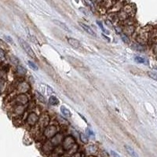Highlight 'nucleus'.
I'll return each instance as SVG.
<instances>
[{"instance_id":"1","label":"nucleus","mask_w":157,"mask_h":157,"mask_svg":"<svg viewBox=\"0 0 157 157\" xmlns=\"http://www.w3.org/2000/svg\"><path fill=\"white\" fill-rule=\"evenodd\" d=\"M18 42H19L20 45H21V48L24 50V52L30 57H32V59H35V60H36L37 58H36L35 54L34 53L32 48L30 46H29V44L26 41H24V39H22L21 38H18Z\"/></svg>"},{"instance_id":"2","label":"nucleus","mask_w":157,"mask_h":157,"mask_svg":"<svg viewBox=\"0 0 157 157\" xmlns=\"http://www.w3.org/2000/svg\"><path fill=\"white\" fill-rule=\"evenodd\" d=\"M75 145V139L72 135H68L65 137L62 142V149L64 150H69L73 148Z\"/></svg>"},{"instance_id":"3","label":"nucleus","mask_w":157,"mask_h":157,"mask_svg":"<svg viewBox=\"0 0 157 157\" xmlns=\"http://www.w3.org/2000/svg\"><path fill=\"white\" fill-rule=\"evenodd\" d=\"M57 133V128L54 125L46 126L43 130V135L47 139H51Z\"/></svg>"},{"instance_id":"4","label":"nucleus","mask_w":157,"mask_h":157,"mask_svg":"<svg viewBox=\"0 0 157 157\" xmlns=\"http://www.w3.org/2000/svg\"><path fill=\"white\" fill-rule=\"evenodd\" d=\"M39 117L35 112H31L29 113L27 118V123L30 126H35L38 123Z\"/></svg>"},{"instance_id":"5","label":"nucleus","mask_w":157,"mask_h":157,"mask_svg":"<svg viewBox=\"0 0 157 157\" xmlns=\"http://www.w3.org/2000/svg\"><path fill=\"white\" fill-rule=\"evenodd\" d=\"M64 135L63 134H61V133H57L52 138L50 139V144L54 146H58L60 145L61 142H63V140H64Z\"/></svg>"},{"instance_id":"6","label":"nucleus","mask_w":157,"mask_h":157,"mask_svg":"<svg viewBox=\"0 0 157 157\" xmlns=\"http://www.w3.org/2000/svg\"><path fill=\"white\" fill-rule=\"evenodd\" d=\"M66 59L69 61V63H71V64H72L73 66H75V68H86V66L84 65V64L80 61L78 60V59L73 57H70V56H67L66 57Z\"/></svg>"},{"instance_id":"7","label":"nucleus","mask_w":157,"mask_h":157,"mask_svg":"<svg viewBox=\"0 0 157 157\" xmlns=\"http://www.w3.org/2000/svg\"><path fill=\"white\" fill-rule=\"evenodd\" d=\"M50 123V116H49L48 114L43 113L41 117L39 118L38 120V125L40 128H46V126H48V124Z\"/></svg>"},{"instance_id":"8","label":"nucleus","mask_w":157,"mask_h":157,"mask_svg":"<svg viewBox=\"0 0 157 157\" xmlns=\"http://www.w3.org/2000/svg\"><path fill=\"white\" fill-rule=\"evenodd\" d=\"M16 101L20 104L21 105H24L25 104H27L28 102V97L26 94H19L17 97H16Z\"/></svg>"},{"instance_id":"9","label":"nucleus","mask_w":157,"mask_h":157,"mask_svg":"<svg viewBox=\"0 0 157 157\" xmlns=\"http://www.w3.org/2000/svg\"><path fill=\"white\" fill-rule=\"evenodd\" d=\"M30 89V86H29L28 83H25V82H22L18 85V90L19 92H21L22 94L26 93Z\"/></svg>"},{"instance_id":"10","label":"nucleus","mask_w":157,"mask_h":157,"mask_svg":"<svg viewBox=\"0 0 157 157\" xmlns=\"http://www.w3.org/2000/svg\"><path fill=\"white\" fill-rule=\"evenodd\" d=\"M68 43L71 46H72L75 49H78L81 46L80 42L78 40H77L76 38H68Z\"/></svg>"},{"instance_id":"11","label":"nucleus","mask_w":157,"mask_h":157,"mask_svg":"<svg viewBox=\"0 0 157 157\" xmlns=\"http://www.w3.org/2000/svg\"><path fill=\"white\" fill-rule=\"evenodd\" d=\"M123 32H124V34L126 35H130L134 32V27L132 25H126L123 28Z\"/></svg>"},{"instance_id":"12","label":"nucleus","mask_w":157,"mask_h":157,"mask_svg":"<svg viewBox=\"0 0 157 157\" xmlns=\"http://www.w3.org/2000/svg\"><path fill=\"white\" fill-rule=\"evenodd\" d=\"M80 26L83 28V30H84L86 33H88V34L90 35H92V36H96L95 32H94L88 25H86V24H83V23H81V22L80 23Z\"/></svg>"},{"instance_id":"13","label":"nucleus","mask_w":157,"mask_h":157,"mask_svg":"<svg viewBox=\"0 0 157 157\" xmlns=\"http://www.w3.org/2000/svg\"><path fill=\"white\" fill-rule=\"evenodd\" d=\"M53 22L54 23H55L58 27H60V28H61L63 30H64V31H67L68 32H71V29L68 28L64 23H63V22H61V21H57V20H54L53 21Z\"/></svg>"},{"instance_id":"14","label":"nucleus","mask_w":157,"mask_h":157,"mask_svg":"<svg viewBox=\"0 0 157 157\" xmlns=\"http://www.w3.org/2000/svg\"><path fill=\"white\" fill-rule=\"evenodd\" d=\"M125 149L127 152V153H128L130 155H131L132 157H139V155H137V153L134 151V149L132 148V147L126 145H125Z\"/></svg>"},{"instance_id":"15","label":"nucleus","mask_w":157,"mask_h":157,"mask_svg":"<svg viewBox=\"0 0 157 157\" xmlns=\"http://www.w3.org/2000/svg\"><path fill=\"white\" fill-rule=\"evenodd\" d=\"M132 48L134 49V50H137V51H140V52H143L145 50V47L144 45L142 44H140L138 43H134L132 44Z\"/></svg>"},{"instance_id":"16","label":"nucleus","mask_w":157,"mask_h":157,"mask_svg":"<svg viewBox=\"0 0 157 157\" xmlns=\"http://www.w3.org/2000/svg\"><path fill=\"white\" fill-rule=\"evenodd\" d=\"M60 110H61V112L63 114V115H64L65 117L67 118H70L72 116V113L71 112L69 111V109H67V108L64 105H61L60 107Z\"/></svg>"},{"instance_id":"17","label":"nucleus","mask_w":157,"mask_h":157,"mask_svg":"<svg viewBox=\"0 0 157 157\" xmlns=\"http://www.w3.org/2000/svg\"><path fill=\"white\" fill-rule=\"evenodd\" d=\"M17 73L19 75L24 76V75H26V73H27V70L25 69V68H24V67L21 66V65H18V66L17 67Z\"/></svg>"},{"instance_id":"18","label":"nucleus","mask_w":157,"mask_h":157,"mask_svg":"<svg viewBox=\"0 0 157 157\" xmlns=\"http://www.w3.org/2000/svg\"><path fill=\"white\" fill-rule=\"evenodd\" d=\"M35 97H36V99H37L38 101H40V102H42V103H44V104L46 103V98L44 97V96H43L40 93H38V91H35Z\"/></svg>"},{"instance_id":"19","label":"nucleus","mask_w":157,"mask_h":157,"mask_svg":"<svg viewBox=\"0 0 157 157\" xmlns=\"http://www.w3.org/2000/svg\"><path fill=\"white\" fill-rule=\"evenodd\" d=\"M134 61L137 63H139V64H148L149 61L146 60L145 58L144 57H138V56H137L134 57Z\"/></svg>"},{"instance_id":"20","label":"nucleus","mask_w":157,"mask_h":157,"mask_svg":"<svg viewBox=\"0 0 157 157\" xmlns=\"http://www.w3.org/2000/svg\"><path fill=\"white\" fill-rule=\"evenodd\" d=\"M49 103H50L51 105H57L59 104V100L55 97V96H50V98H49Z\"/></svg>"},{"instance_id":"21","label":"nucleus","mask_w":157,"mask_h":157,"mask_svg":"<svg viewBox=\"0 0 157 157\" xmlns=\"http://www.w3.org/2000/svg\"><path fill=\"white\" fill-rule=\"evenodd\" d=\"M80 141L83 143V144H87L88 141H89V139H88V137L84 134L83 133H80Z\"/></svg>"},{"instance_id":"22","label":"nucleus","mask_w":157,"mask_h":157,"mask_svg":"<svg viewBox=\"0 0 157 157\" xmlns=\"http://www.w3.org/2000/svg\"><path fill=\"white\" fill-rule=\"evenodd\" d=\"M120 37H121V39L123 40V42L125 43L126 44H130V39L128 35H126L123 33V34L120 35Z\"/></svg>"},{"instance_id":"23","label":"nucleus","mask_w":157,"mask_h":157,"mask_svg":"<svg viewBox=\"0 0 157 157\" xmlns=\"http://www.w3.org/2000/svg\"><path fill=\"white\" fill-rule=\"evenodd\" d=\"M15 112L18 115H21L24 112V108L23 107V105H18V106H17V108L15 109Z\"/></svg>"},{"instance_id":"24","label":"nucleus","mask_w":157,"mask_h":157,"mask_svg":"<svg viewBox=\"0 0 157 157\" xmlns=\"http://www.w3.org/2000/svg\"><path fill=\"white\" fill-rule=\"evenodd\" d=\"M87 150L89 151L90 153L94 154V153L97 152V147L96 145H90L89 147H88V148H87Z\"/></svg>"},{"instance_id":"25","label":"nucleus","mask_w":157,"mask_h":157,"mask_svg":"<svg viewBox=\"0 0 157 157\" xmlns=\"http://www.w3.org/2000/svg\"><path fill=\"white\" fill-rule=\"evenodd\" d=\"M57 120H58L59 123H60L61 125H64V126L68 125V122L67 121V120H64V118H62V117H61V116H58V117H57Z\"/></svg>"},{"instance_id":"26","label":"nucleus","mask_w":157,"mask_h":157,"mask_svg":"<svg viewBox=\"0 0 157 157\" xmlns=\"http://www.w3.org/2000/svg\"><path fill=\"white\" fill-rule=\"evenodd\" d=\"M28 65H29V66L31 67L32 69H33V70H35V71L38 70V66L35 64V63H34V62H32V61H28Z\"/></svg>"},{"instance_id":"27","label":"nucleus","mask_w":157,"mask_h":157,"mask_svg":"<svg viewBox=\"0 0 157 157\" xmlns=\"http://www.w3.org/2000/svg\"><path fill=\"white\" fill-rule=\"evenodd\" d=\"M9 60H10V61H11L13 64H18V63H19V60H18V59H17L16 57L13 56V55H11L10 57H9Z\"/></svg>"},{"instance_id":"28","label":"nucleus","mask_w":157,"mask_h":157,"mask_svg":"<svg viewBox=\"0 0 157 157\" xmlns=\"http://www.w3.org/2000/svg\"><path fill=\"white\" fill-rule=\"evenodd\" d=\"M148 75L149 77H151L152 78L155 80H157V72H148Z\"/></svg>"},{"instance_id":"29","label":"nucleus","mask_w":157,"mask_h":157,"mask_svg":"<svg viewBox=\"0 0 157 157\" xmlns=\"http://www.w3.org/2000/svg\"><path fill=\"white\" fill-rule=\"evenodd\" d=\"M97 25L100 27V28L101 29V30H102V31H103V32H104V33H107V34H109V32H108V31H106L105 29H104V28L103 27V24H102V23H101V21H97Z\"/></svg>"},{"instance_id":"30","label":"nucleus","mask_w":157,"mask_h":157,"mask_svg":"<svg viewBox=\"0 0 157 157\" xmlns=\"http://www.w3.org/2000/svg\"><path fill=\"white\" fill-rule=\"evenodd\" d=\"M80 10L84 15H86V16H89V15H90L89 11H88L87 9H86V8H84V7H81V8H80Z\"/></svg>"},{"instance_id":"31","label":"nucleus","mask_w":157,"mask_h":157,"mask_svg":"<svg viewBox=\"0 0 157 157\" xmlns=\"http://www.w3.org/2000/svg\"><path fill=\"white\" fill-rule=\"evenodd\" d=\"M104 23H105V24H106L108 27H109V28H113V24H112V21H111V20H109V19L105 20Z\"/></svg>"},{"instance_id":"32","label":"nucleus","mask_w":157,"mask_h":157,"mask_svg":"<svg viewBox=\"0 0 157 157\" xmlns=\"http://www.w3.org/2000/svg\"><path fill=\"white\" fill-rule=\"evenodd\" d=\"M86 134H87L88 135H90V137H95V134H94V133L93 132V130H90V129H89V128H87V129L86 130Z\"/></svg>"},{"instance_id":"33","label":"nucleus","mask_w":157,"mask_h":157,"mask_svg":"<svg viewBox=\"0 0 157 157\" xmlns=\"http://www.w3.org/2000/svg\"><path fill=\"white\" fill-rule=\"evenodd\" d=\"M4 38L6 39V40L9 42V43H10L12 44H14V41H13V39L10 36H8V35H4Z\"/></svg>"},{"instance_id":"34","label":"nucleus","mask_w":157,"mask_h":157,"mask_svg":"<svg viewBox=\"0 0 157 157\" xmlns=\"http://www.w3.org/2000/svg\"><path fill=\"white\" fill-rule=\"evenodd\" d=\"M5 58V52L3 50H2V49H0V59H4Z\"/></svg>"},{"instance_id":"35","label":"nucleus","mask_w":157,"mask_h":157,"mask_svg":"<svg viewBox=\"0 0 157 157\" xmlns=\"http://www.w3.org/2000/svg\"><path fill=\"white\" fill-rule=\"evenodd\" d=\"M110 153H111V155H112V157H120L119 154H117L115 152H114V151H112V150H111Z\"/></svg>"},{"instance_id":"36","label":"nucleus","mask_w":157,"mask_h":157,"mask_svg":"<svg viewBox=\"0 0 157 157\" xmlns=\"http://www.w3.org/2000/svg\"><path fill=\"white\" fill-rule=\"evenodd\" d=\"M30 37H31V38H31V40H32L33 43H36V44H38V41H37V39H36L34 36H30Z\"/></svg>"},{"instance_id":"37","label":"nucleus","mask_w":157,"mask_h":157,"mask_svg":"<svg viewBox=\"0 0 157 157\" xmlns=\"http://www.w3.org/2000/svg\"><path fill=\"white\" fill-rule=\"evenodd\" d=\"M72 157H82V155H81V153H80V152H75V153L72 155Z\"/></svg>"},{"instance_id":"38","label":"nucleus","mask_w":157,"mask_h":157,"mask_svg":"<svg viewBox=\"0 0 157 157\" xmlns=\"http://www.w3.org/2000/svg\"><path fill=\"white\" fill-rule=\"evenodd\" d=\"M101 36H102L104 39H106V40H107L108 42H110V38H108L106 35H104V34H102V35H101Z\"/></svg>"},{"instance_id":"39","label":"nucleus","mask_w":157,"mask_h":157,"mask_svg":"<svg viewBox=\"0 0 157 157\" xmlns=\"http://www.w3.org/2000/svg\"><path fill=\"white\" fill-rule=\"evenodd\" d=\"M153 50H154V53L157 54V43H156V44H155L154 48H153Z\"/></svg>"},{"instance_id":"40","label":"nucleus","mask_w":157,"mask_h":157,"mask_svg":"<svg viewBox=\"0 0 157 157\" xmlns=\"http://www.w3.org/2000/svg\"><path fill=\"white\" fill-rule=\"evenodd\" d=\"M3 83L2 82H0V91L3 90Z\"/></svg>"},{"instance_id":"41","label":"nucleus","mask_w":157,"mask_h":157,"mask_svg":"<svg viewBox=\"0 0 157 157\" xmlns=\"http://www.w3.org/2000/svg\"><path fill=\"white\" fill-rule=\"evenodd\" d=\"M156 58H157V57H156Z\"/></svg>"}]
</instances>
